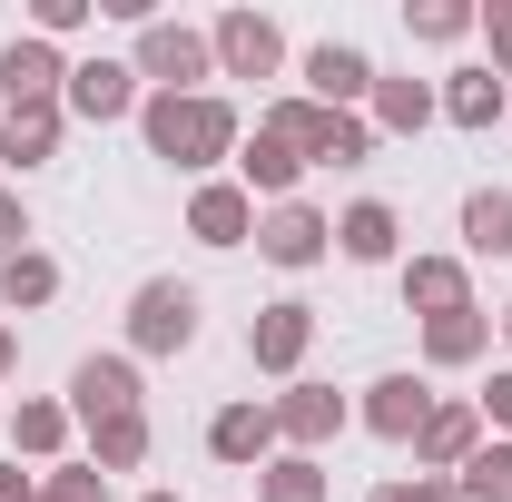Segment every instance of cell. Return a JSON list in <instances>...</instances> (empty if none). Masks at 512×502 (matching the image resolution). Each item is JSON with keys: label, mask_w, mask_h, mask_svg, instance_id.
Returning a JSON list of instances; mask_svg holds the SVG:
<instances>
[{"label": "cell", "mask_w": 512, "mask_h": 502, "mask_svg": "<svg viewBox=\"0 0 512 502\" xmlns=\"http://www.w3.org/2000/svg\"><path fill=\"white\" fill-rule=\"evenodd\" d=\"M0 502H40V483H30L20 463H0Z\"/></svg>", "instance_id": "obj_37"}, {"label": "cell", "mask_w": 512, "mask_h": 502, "mask_svg": "<svg viewBox=\"0 0 512 502\" xmlns=\"http://www.w3.org/2000/svg\"><path fill=\"white\" fill-rule=\"evenodd\" d=\"M207 50H217V79H286V30L266 10H217Z\"/></svg>", "instance_id": "obj_7"}, {"label": "cell", "mask_w": 512, "mask_h": 502, "mask_svg": "<svg viewBox=\"0 0 512 502\" xmlns=\"http://www.w3.org/2000/svg\"><path fill=\"white\" fill-rule=\"evenodd\" d=\"M40 306H60V256L20 247L0 266V315H40Z\"/></svg>", "instance_id": "obj_25"}, {"label": "cell", "mask_w": 512, "mask_h": 502, "mask_svg": "<svg viewBox=\"0 0 512 502\" xmlns=\"http://www.w3.org/2000/svg\"><path fill=\"white\" fill-rule=\"evenodd\" d=\"M473 30H483V50H493V79L512 89V0H483V20H473Z\"/></svg>", "instance_id": "obj_34"}, {"label": "cell", "mask_w": 512, "mask_h": 502, "mask_svg": "<svg viewBox=\"0 0 512 502\" xmlns=\"http://www.w3.org/2000/svg\"><path fill=\"white\" fill-rule=\"evenodd\" d=\"M256 128H276L306 168H365V158H375L365 109H316V99H296V89H286V99H266V109H256Z\"/></svg>", "instance_id": "obj_2"}, {"label": "cell", "mask_w": 512, "mask_h": 502, "mask_svg": "<svg viewBox=\"0 0 512 502\" xmlns=\"http://www.w3.org/2000/svg\"><path fill=\"white\" fill-rule=\"evenodd\" d=\"M434 109H444L453 128H503L512 119V89L493 79V60H473V69H453L444 89H434Z\"/></svg>", "instance_id": "obj_22"}, {"label": "cell", "mask_w": 512, "mask_h": 502, "mask_svg": "<svg viewBox=\"0 0 512 502\" xmlns=\"http://www.w3.org/2000/svg\"><path fill=\"white\" fill-rule=\"evenodd\" d=\"M335 256H345V266H404V217H394L384 197H355V207L335 217Z\"/></svg>", "instance_id": "obj_20"}, {"label": "cell", "mask_w": 512, "mask_h": 502, "mask_svg": "<svg viewBox=\"0 0 512 502\" xmlns=\"http://www.w3.org/2000/svg\"><path fill=\"white\" fill-rule=\"evenodd\" d=\"M237 188H247L256 207H286V197L306 188V158H296L276 128H247V138H237Z\"/></svg>", "instance_id": "obj_17"}, {"label": "cell", "mask_w": 512, "mask_h": 502, "mask_svg": "<svg viewBox=\"0 0 512 502\" xmlns=\"http://www.w3.org/2000/svg\"><path fill=\"white\" fill-rule=\"evenodd\" d=\"M483 355H493V315H483V306L424 325V365H434V375H463V365H483Z\"/></svg>", "instance_id": "obj_24"}, {"label": "cell", "mask_w": 512, "mask_h": 502, "mask_svg": "<svg viewBox=\"0 0 512 502\" xmlns=\"http://www.w3.org/2000/svg\"><path fill=\"white\" fill-rule=\"evenodd\" d=\"M128 69H138V89L197 99V89L217 79V50H207V30H197V20H138V40H128Z\"/></svg>", "instance_id": "obj_3"}, {"label": "cell", "mask_w": 512, "mask_h": 502, "mask_svg": "<svg viewBox=\"0 0 512 502\" xmlns=\"http://www.w3.org/2000/svg\"><path fill=\"white\" fill-rule=\"evenodd\" d=\"M424 414H434V384L404 375V365H394V375H375L365 394H355V424H365L375 443H404V453H414V434H424Z\"/></svg>", "instance_id": "obj_12"}, {"label": "cell", "mask_w": 512, "mask_h": 502, "mask_svg": "<svg viewBox=\"0 0 512 502\" xmlns=\"http://www.w3.org/2000/svg\"><path fill=\"white\" fill-rule=\"evenodd\" d=\"M20 375V325H0V384Z\"/></svg>", "instance_id": "obj_38"}, {"label": "cell", "mask_w": 512, "mask_h": 502, "mask_svg": "<svg viewBox=\"0 0 512 502\" xmlns=\"http://www.w3.org/2000/svg\"><path fill=\"white\" fill-rule=\"evenodd\" d=\"M30 247V207H20V188H0V266Z\"/></svg>", "instance_id": "obj_36"}, {"label": "cell", "mask_w": 512, "mask_h": 502, "mask_svg": "<svg viewBox=\"0 0 512 502\" xmlns=\"http://www.w3.org/2000/svg\"><path fill=\"white\" fill-rule=\"evenodd\" d=\"M60 89H69V60H60V40H10L0 50V109H60Z\"/></svg>", "instance_id": "obj_15"}, {"label": "cell", "mask_w": 512, "mask_h": 502, "mask_svg": "<svg viewBox=\"0 0 512 502\" xmlns=\"http://www.w3.org/2000/svg\"><path fill=\"white\" fill-rule=\"evenodd\" d=\"M306 355H316V306L306 296H276V306H256L247 315V365L256 375H306Z\"/></svg>", "instance_id": "obj_6"}, {"label": "cell", "mask_w": 512, "mask_h": 502, "mask_svg": "<svg viewBox=\"0 0 512 502\" xmlns=\"http://www.w3.org/2000/svg\"><path fill=\"white\" fill-rule=\"evenodd\" d=\"M148 453H158V424H148V414H119V424H89V463H99V473H138Z\"/></svg>", "instance_id": "obj_26"}, {"label": "cell", "mask_w": 512, "mask_h": 502, "mask_svg": "<svg viewBox=\"0 0 512 502\" xmlns=\"http://www.w3.org/2000/svg\"><path fill=\"white\" fill-rule=\"evenodd\" d=\"M138 69L128 60H69V89H60V109L69 119H89V128H119V119H138Z\"/></svg>", "instance_id": "obj_13"}, {"label": "cell", "mask_w": 512, "mask_h": 502, "mask_svg": "<svg viewBox=\"0 0 512 502\" xmlns=\"http://www.w3.org/2000/svg\"><path fill=\"white\" fill-rule=\"evenodd\" d=\"M138 502H178V493H138Z\"/></svg>", "instance_id": "obj_40"}, {"label": "cell", "mask_w": 512, "mask_h": 502, "mask_svg": "<svg viewBox=\"0 0 512 502\" xmlns=\"http://www.w3.org/2000/svg\"><path fill=\"white\" fill-rule=\"evenodd\" d=\"M473 414H483V434H503V443H512V365H493V384L473 394Z\"/></svg>", "instance_id": "obj_35"}, {"label": "cell", "mask_w": 512, "mask_h": 502, "mask_svg": "<svg viewBox=\"0 0 512 502\" xmlns=\"http://www.w3.org/2000/svg\"><path fill=\"white\" fill-rule=\"evenodd\" d=\"M276 404V434H286V453H325V443L355 424V404L335 394V384H316V375H296L286 394H266Z\"/></svg>", "instance_id": "obj_10"}, {"label": "cell", "mask_w": 512, "mask_h": 502, "mask_svg": "<svg viewBox=\"0 0 512 502\" xmlns=\"http://www.w3.org/2000/svg\"><path fill=\"white\" fill-rule=\"evenodd\" d=\"M60 128H69V109H0V168H10V178L50 168V158H60Z\"/></svg>", "instance_id": "obj_23"}, {"label": "cell", "mask_w": 512, "mask_h": 502, "mask_svg": "<svg viewBox=\"0 0 512 502\" xmlns=\"http://www.w3.org/2000/svg\"><path fill=\"white\" fill-rule=\"evenodd\" d=\"M119 414H148V384H138V355H79L69 365V424H119Z\"/></svg>", "instance_id": "obj_5"}, {"label": "cell", "mask_w": 512, "mask_h": 502, "mask_svg": "<svg viewBox=\"0 0 512 502\" xmlns=\"http://www.w3.org/2000/svg\"><path fill=\"white\" fill-rule=\"evenodd\" d=\"M463 256H512V188L463 197Z\"/></svg>", "instance_id": "obj_27"}, {"label": "cell", "mask_w": 512, "mask_h": 502, "mask_svg": "<svg viewBox=\"0 0 512 502\" xmlns=\"http://www.w3.org/2000/svg\"><path fill=\"white\" fill-rule=\"evenodd\" d=\"M453 493H463V502H512V443H503V434H483V453L453 473Z\"/></svg>", "instance_id": "obj_30"}, {"label": "cell", "mask_w": 512, "mask_h": 502, "mask_svg": "<svg viewBox=\"0 0 512 502\" xmlns=\"http://www.w3.org/2000/svg\"><path fill=\"white\" fill-rule=\"evenodd\" d=\"M197 325H207V296H197L188 276H148L128 296V355H188Z\"/></svg>", "instance_id": "obj_4"}, {"label": "cell", "mask_w": 512, "mask_h": 502, "mask_svg": "<svg viewBox=\"0 0 512 502\" xmlns=\"http://www.w3.org/2000/svg\"><path fill=\"white\" fill-rule=\"evenodd\" d=\"M40 493H50V502H109V473L79 453V463H50V483H40Z\"/></svg>", "instance_id": "obj_32"}, {"label": "cell", "mask_w": 512, "mask_h": 502, "mask_svg": "<svg viewBox=\"0 0 512 502\" xmlns=\"http://www.w3.org/2000/svg\"><path fill=\"white\" fill-rule=\"evenodd\" d=\"M365 502H463V493H453L444 473H384V483H375Z\"/></svg>", "instance_id": "obj_33"}, {"label": "cell", "mask_w": 512, "mask_h": 502, "mask_svg": "<svg viewBox=\"0 0 512 502\" xmlns=\"http://www.w3.org/2000/svg\"><path fill=\"white\" fill-rule=\"evenodd\" d=\"M0 434H10V453H30V463H69V434H79L69 424V394H20Z\"/></svg>", "instance_id": "obj_21"}, {"label": "cell", "mask_w": 512, "mask_h": 502, "mask_svg": "<svg viewBox=\"0 0 512 502\" xmlns=\"http://www.w3.org/2000/svg\"><path fill=\"white\" fill-rule=\"evenodd\" d=\"M99 20V0H30V40H79Z\"/></svg>", "instance_id": "obj_31"}, {"label": "cell", "mask_w": 512, "mask_h": 502, "mask_svg": "<svg viewBox=\"0 0 512 502\" xmlns=\"http://www.w3.org/2000/svg\"><path fill=\"white\" fill-rule=\"evenodd\" d=\"M394 286H404V306L424 315V325L473 306V266H463V256H404V266H394Z\"/></svg>", "instance_id": "obj_19"}, {"label": "cell", "mask_w": 512, "mask_h": 502, "mask_svg": "<svg viewBox=\"0 0 512 502\" xmlns=\"http://www.w3.org/2000/svg\"><path fill=\"white\" fill-rule=\"evenodd\" d=\"M207 453H217L227 473H266V463L286 453V434H276V404H266V394L217 404V414H207Z\"/></svg>", "instance_id": "obj_9"}, {"label": "cell", "mask_w": 512, "mask_h": 502, "mask_svg": "<svg viewBox=\"0 0 512 502\" xmlns=\"http://www.w3.org/2000/svg\"><path fill=\"white\" fill-rule=\"evenodd\" d=\"M188 237H197V247H217V256H227V247H256V197L237 188V178H197V188H188Z\"/></svg>", "instance_id": "obj_16"}, {"label": "cell", "mask_w": 512, "mask_h": 502, "mask_svg": "<svg viewBox=\"0 0 512 502\" xmlns=\"http://www.w3.org/2000/svg\"><path fill=\"white\" fill-rule=\"evenodd\" d=\"M256 256H266V266H286V276H306V266H325V256H335V217H325V207H306V197L256 207Z\"/></svg>", "instance_id": "obj_8"}, {"label": "cell", "mask_w": 512, "mask_h": 502, "mask_svg": "<svg viewBox=\"0 0 512 502\" xmlns=\"http://www.w3.org/2000/svg\"><path fill=\"white\" fill-rule=\"evenodd\" d=\"M40 502H50V493H40Z\"/></svg>", "instance_id": "obj_42"}, {"label": "cell", "mask_w": 512, "mask_h": 502, "mask_svg": "<svg viewBox=\"0 0 512 502\" xmlns=\"http://www.w3.org/2000/svg\"><path fill=\"white\" fill-rule=\"evenodd\" d=\"M493 335H503V345H512V296H503V315H493Z\"/></svg>", "instance_id": "obj_39"}, {"label": "cell", "mask_w": 512, "mask_h": 502, "mask_svg": "<svg viewBox=\"0 0 512 502\" xmlns=\"http://www.w3.org/2000/svg\"><path fill=\"white\" fill-rule=\"evenodd\" d=\"M434 119H444V109H434V79L375 69V99H365V128H375V138H424Z\"/></svg>", "instance_id": "obj_18"}, {"label": "cell", "mask_w": 512, "mask_h": 502, "mask_svg": "<svg viewBox=\"0 0 512 502\" xmlns=\"http://www.w3.org/2000/svg\"><path fill=\"white\" fill-rule=\"evenodd\" d=\"M138 138H148V158L158 168H178V178H207L217 158H237V109L217 99V89H197V99H168V89H148L138 99Z\"/></svg>", "instance_id": "obj_1"}, {"label": "cell", "mask_w": 512, "mask_h": 502, "mask_svg": "<svg viewBox=\"0 0 512 502\" xmlns=\"http://www.w3.org/2000/svg\"><path fill=\"white\" fill-rule=\"evenodd\" d=\"M256 502H325V463L316 453H276L256 473Z\"/></svg>", "instance_id": "obj_29"}, {"label": "cell", "mask_w": 512, "mask_h": 502, "mask_svg": "<svg viewBox=\"0 0 512 502\" xmlns=\"http://www.w3.org/2000/svg\"><path fill=\"white\" fill-rule=\"evenodd\" d=\"M483 453V414H473V394H434V414H424V434H414V473H463Z\"/></svg>", "instance_id": "obj_14"}, {"label": "cell", "mask_w": 512, "mask_h": 502, "mask_svg": "<svg viewBox=\"0 0 512 502\" xmlns=\"http://www.w3.org/2000/svg\"><path fill=\"white\" fill-rule=\"evenodd\" d=\"M473 0H404V30L424 40V50H453V40H473Z\"/></svg>", "instance_id": "obj_28"}, {"label": "cell", "mask_w": 512, "mask_h": 502, "mask_svg": "<svg viewBox=\"0 0 512 502\" xmlns=\"http://www.w3.org/2000/svg\"><path fill=\"white\" fill-rule=\"evenodd\" d=\"M0 424H10V394H0Z\"/></svg>", "instance_id": "obj_41"}, {"label": "cell", "mask_w": 512, "mask_h": 502, "mask_svg": "<svg viewBox=\"0 0 512 502\" xmlns=\"http://www.w3.org/2000/svg\"><path fill=\"white\" fill-rule=\"evenodd\" d=\"M296 99H316V109H365V99H375V60H365L355 40H316V50L296 60Z\"/></svg>", "instance_id": "obj_11"}]
</instances>
